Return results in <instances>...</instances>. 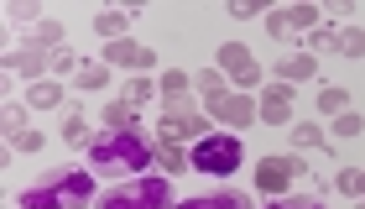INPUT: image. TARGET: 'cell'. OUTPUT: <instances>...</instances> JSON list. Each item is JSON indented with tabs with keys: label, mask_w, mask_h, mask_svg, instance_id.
I'll list each match as a JSON object with an SVG mask.
<instances>
[{
	"label": "cell",
	"mask_w": 365,
	"mask_h": 209,
	"mask_svg": "<svg viewBox=\"0 0 365 209\" xmlns=\"http://www.w3.org/2000/svg\"><path fill=\"white\" fill-rule=\"evenodd\" d=\"M152 157H157V141L146 131H110V136L89 141V168L110 173V178H130V173L152 168Z\"/></svg>",
	"instance_id": "cell-1"
},
{
	"label": "cell",
	"mask_w": 365,
	"mask_h": 209,
	"mask_svg": "<svg viewBox=\"0 0 365 209\" xmlns=\"http://www.w3.org/2000/svg\"><path fill=\"white\" fill-rule=\"evenodd\" d=\"M94 204V173L89 168H68L47 183H31L21 194V209H89Z\"/></svg>",
	"instance_id": "cell-2"
},
{
	"label": "cell",
	"mask_w": 365,
	"mask_h": 209,
	"mask_svg": "<svg viewBox=\"0 0 365 209\" xmlns=\"http://www.w3.org/2000/svg\"><path fill=\"white\" fill-rule=\"evenodd\" d=\"M188 168L214 173V178L240 173V136H235V131H209V136H198L193 152H188Z\"/></svg>",
	"instance_id": "cell-3"
},
{
	"label": "cell",
	"mask_w": 365,
	"mask_h": 209,
	"mask_svg": "<svg viewBox=\"0 0 365 209\" xmlns=\"http://www.w3.org/2000/svg\"><path fill=\"white\" fill-rule=\"evenodd\" d=\"M99 209H173V188L168 178H130L120 188H110Z\"/></svg>",
	"instance_id": "cell-4"
},
{
	"label": "cell",
	"mask_w": 365,
	"mask_h": 209,
	"mask_svg": "<svg viewBox=\"0 0 365 209\" xmlns=\"http://www.w3.org/2000/svg\"><path fill=\"white\" fill-rule=\"evenodd\" d=\"M209 116L193 100H168V110L157 116V141H188V136H209L204 131Z\"/></svg>",
	"instance_id": "cell-5"
},
{
	"label": "cell",
	"mask_w": 365,
	"mask_h": 209,
	"mask_svg": "<svg viewBox=\"0 0 365 209\" xmlns=\"http://www.w3.org/2000/svg\"><path fill=\"white\" fill-rule=\"evenodd\" d=\"M308 173V163L303 157H282V152H272V157H261V168H256V188L267 199H282V194H292V183Z\"/></svg>",
	"instance_id": "cell-6"
},
{
	"label": "cell",
	"mask_w": 365,
	"mask_h": 209,
	"mask_svg": "<svg viewBox=\"0 0 365 209\" xmlns=\"http://www.w3.org/2000/svg\"><path fill=\"white\" fill-rule=\"evenodd\" d=\"M220 73L235 78L240 94H245V84H261V63H256V53H251L245 42H225V47H220Z\"/></svg>",
	"instance_id": "cell-7"
},
{
	"label": "cell",
	"mask_w": 365,
	"mask_h": 209,
	"mask_svg": "<svg viewBox=\"0 0 365 209\" xmlns=\"http://www.w3.org/2000/svg\"><path fill=\"white\" fill-rule=\"evenodd\" d=\"M99 63H105V68H136V73H146L157 63V47L120 37V42H105V58H99Z\"/></svg>",
	"instance_id": "cell-8"
},
{
	"label": "cell",
	"mask_w": 365,
	"mask_h": 209,
	"mask_svg": "<svg viewBox=\"0 0 365 209\" xmlns=\"http://www.w3.org/2000/svg\"><path fill=\"white\" fill-rule=\"evenodd\" d=\"M47 68H53V53L37 47V42H31V47H11V53H6V73L11 78H37Z\"/></svg>",
	"instance_id": "cell-9"
},
{
	"label": "cell",
	"mask_w": 365,
	"mask_h": 209,
	"mask_svg": "<svg viewBox=\"0 0 365 209\" xmlns=\"http://www.w3.org/2000/svg\"><path fill=\"white\" fill-rule=\"evenodd\" d=\"M261 121L267 126H292V84H267V94H261Z\"/></svg>",
	"instance_id": "cell-10"
},
{
	"label": "cell",
	"mask_w": 365,
	"mask_h": 209,
	"mask_svg": "<svg viewBox=\"0 0 365 209\" xmlns=\"http://www.w3.org/2000/svg\"><path fill=\"white\" fill-rule=\"evenodd\" d=\"M214 110V121H225V126H251L261 116V105L251 100V94H225L220 105H209Z\"/></svg>",
	"instance_id": "cell-11"
},
{
	"label": "cell",
	"mask_w": 365,
	"mask_h": 209,
	"mask_svg": "<svg viewBox=\"0 0 365 209\" xmlns=\"http://www.w3.org/2000/svg\"><path fill=\"white\" fill-rule=\"evenodd\" d=\"M277 78H282V84H308V78H319V58H313V53L277 58Z\"/></svg>",
	"instance_id": "cell-12"
},
{
	"label": "cell",
	"mask_w": 365,
	"mask_h": 209,
	"mask_svg": "<svg viewBox=\"0 0 365 209\" xmlns=\"http://www.w3.org/2000/svg\"><path fill=\"white\" fill-rule=\"evenodd\" d=\"M173 209H251V199L245 194H193V199H182Z\"/></svg>",
	"instance_id": "cell-13"
},
{
	"label": "cell",
	"mask_w": 365,
	"mask_h": 209,
	"mask_svg": "<svg viewBox=\"0 0 365 209\" xmlns=\"http://www.w3.org/2000/svg\"><path fill=\"white\" fill-rule=\"evenodd\" d=\"M94 31H99L105 42H120L125 31H130V11H99V16H94Z\"/></svg>",
	"instance_id": "cell-14"
},
{
	"label": "cell",
	"mask_w": 365,
	"mask_h": 209,
	"mask_svg": "<svg viewBox=\"0 0 365 209\" xmlns=\"http://www.w3.org/2000/svg\"><path fill=\"white\" fill-rule=\"evenodd\" d=\"M26 105H31V110H58V105H63V84H47V78L26 84Z\"/></svg>",
	"instance_id": "cell-15"
},
{
	"label": "cell",
	"mask_w": 365,
	"mask_h": 209,
	"mask_svg": "<svg viewBox=\"0 0 365 209\" xmlns=\"http://www.w3.org/2000/svg\"><path fill=\"white\" fill-rule=\"evenodd\" d=\"M99 121H105L110 131H136V105H125V100H110Z\"/></svg>",
	"instance_id": "cell-16"
},
{
	"label": "cell",
	"mask_w": 365,
	"mask_h": 209,
	"mask_svg": "<svg viewBox=\"0 0 365 209\" xmlns=\"http://www.w3.org/2000/svg\"><path fill=\"white\" fill-rule=\"evenodd\" d=\"M225 84H230V78H225L220 68H198V94H204V100H209V105H220V100H225V94H230Z\"/></svg>",
	"instance_id": "cell-17"
},
{
	"label": "cell",
	"mask_w": 365,
	"mask_h": 209,
	"mask_svg": "<svg viewBox=\"0 0 365 209\" xmlns=\"http://www.w3.org/2000/svg\"><path fill=\"white\" fill-rule=\"evenodd\" d=\"M303 42H308L313 58H319V53H339V31H334V26H313Z\"/></svg>",
	"instance_id": "cell-18"
},
{
	"label": "cell",
	"mask_w": 365,
	"mask_h": 209,
	"mask_svg": "<svg viewBox=\"0 0 365 209\" xmlns=\"http://www.w3.org/2000/svg\"><path fill=\"white\" fill-rule=\"evenodd\" d=\"M58 136L68 141V147H84V141H89V121H84V116H78V110H73V116H63Z\"/></svg>",
	"instance_id": "cell-19"
},
{
	"label": "cell",
	"mask_w": 365,
	"mask_h": 209,
	"mask_svg": "<svg viewBox=\"0 0 365 209\" xmlns=\"http://www.w3.org/2000/svg\"><path fill=\"white\" fill-rule=\"evenodd\" d=\"M188 84H193V78L182 73V68H162V78H157V89L168 94V100H182V94H188Z\"/></svg>",
	"instance_id": "cell-20"
},
{
	"label": "cell",
	"mask_w": 365,
	"mask_h": 209,
	"mask_svg": "<svg viewBox=\"0 0 365 209\" xmlns=\"http://www.w3.org/2000/svg\"><path fill=\"white\" fill-rule=\"evenodd\" d=\"M319 110L324 116H344V110H350V94H344L339 84H329V89H319Z\"/></svg>",
	"instance_id": "cell-21"
},
{
	"label": "cell",
	"mask_w": 365,
	"mask_h": 209,
	"mask_svg": "<svg viewBox=\"0 0 365 209\" xmlns=\"http://www.w3.org/2000/svg\"><path fill=\"white\" fill-rule=\"evenodd\" d=\"M157 163L168 168V173H188V157H182L178 141H157Z\"/></svg>",
	"instance_id": "cell-22"
},
{
	"label": "cell",
	"mask_w": 365,
	"mask_h": 209,
	"mask_svg": "<svg viewBox=\"0 0 365 209\" xmlns=\"http://www.w3.org/2000/svg\"><path fill=\"white\" fill-rule=\"evenodd\" d=\"M152 94H157V78L136 73V78H130V84H125V105H146V100H152Z\"/></svg>",
	"instance_id": "cell-23"
},
{
	"label": "cell",
	"mask_w": 365,
	"mask_h": 209,
	"mask_svg": "<svg viewBox=\"0 0 365 209\" xmlns=\"http://www.w3.org/2000/svg\"><path fill=\"white\" fill-rule=\"evenodd\" d=\"M73 78H78V89H105L110 84V68H105V63H84Z\"/></svg>",
	"instance_id": "cell-24"
},
{
	"label": "cell",
	"mask_w": 365,
	"mask_h": 209,
	"mask_svg": "<svg viewBox=\"0 0 365 209\" xmlns=\"http://www.w3.org/2000/svg\"><path fill=\"white\" fill-rule=\"evenodd\" d=\"M267 31H272L277 42H292V37H297V26H292L287 11H267Z\"/></svg>",
	"instance_id": "cell-25"
},
{
	"label": "cell",
	"mask_w": 365,
	"mask_h": 209,
	"mask_svg": "<svg viewBox=\"0 0 365 209\" xmlns=\"http://www.w3.org/2000/svg\"><path fill=\"white\" fill-rule=\"evenodd\" d=\"M339 53L344 58H365V26H344L339 31Z\"/></svg>",
	"instance_id": "cell-26"
},
{
	"label": "cell",
	"mask_w": 365,
	"mask_h": 209,
	"mask_svg": "<svg viewBox=\"0 0 365 209\" xmlns=\"http://www.w3.org/2000/svg\"><path fill=\"white\" fill-rule=\"evenodd\" d=\"M31 42H37V47H47V53H58V42H63V26H58V21H37Z\"/></svg>",
	"instance_id": "cell-27"
},
{
	"label": "cell",
	"mask_w": 365,
	"mask_h": 209,
	"mask_svg": "<svg viewBox=\"0 0 365 209\" xmlns=\"http://www.w3.org/2000/svg\"><path fill=\"white\" fill-rule=\"evenodd\" d=\"M292 141H297L303 152H319V147H324V131H319V126H292Z\"/></svg>",
	"instance_id": "cell-28"
},
{
	"label": "cell",
	"mask_w": 365,
	"mask_h": 209,
	"mask_svg": "<svg viewBox=\"0 0 365 209\" xmlns=\"http://www.w3.org/2000/svg\"><path fill=\"white\" fill-rule=\"evenodd\" d=\"M11 147L37 157V152H42V131H37V126H26V131H16V136H11Z\"/></svg>",
	"instance_id": "cell-29"
},
{
	"label": "cell",
	"mask_w": 365,
	"mask_h": 209,
	"mask_svg": "<svg viewBox=\"0 0 365 209\" xmlns=\"http://www.w3.org/2000/svg\"><path fill=\"white\" fill-rule=\"evenodd\" d=\"M287 16H292V26H297V31H303V37H308V31H313V26H319V6H292Z\"/></svg>",
	"instance_id": "cell-30"
},
{
	"label": "cell",
	"mask_w": 365,
	"mask_h": 209,
	"mask_svg": "<svg viewBox=\"0 0 365 209\" xmlns=\"http://www.w3.org/2000/svg\"><path fill=\"white\" fill-rule=\"evenodd\" d=\"M267 209H324V199H308V194H282V199H272Z\"/></svg>",
	"instance_id": "cell-31"
},
{
	"label": "cell",
	"mask_w": 365,
	"mask_h": 209,
	"mask_svg": "<svg viewBox=\"0 0 365 209\" xmlns=\"http://www.w3.org/2000/svg\"><path fill=\"white\" fill-rule=\"evenodd\" d=\"M334 183H339V194H350V199H360V188H365V173H360V168H344V173H339Z\"/></svg>",
	"instance_id": "cell-32"
},
{
	"label": "cell",
	"mask_w": 365,
	"mask_h": 209,
	"mask_svg": "<svg viewBox=\"0 0 365 209\" xmlns=\"http://www.w3.org/2000/svg\"><path fill=\"white\" fill-rule=\"evenodd\" d=\"M365 131V121L355 116V110H344V116H334V136H360Z\"/></svg>",
	"instance_id": "cell-33"
},
{
	"label": "cell",
	"mask_w": 365,
	"mask_h": 209,
	"mask_svg": "<svg viewBox=\"0 0 365 209\" xmlns=\"http://www.w3.org/2000/svg\"><path fill=\"white\" fill-rule=\"evenodd\" d=\"M0 121H6V131L16 136V131H26V105H6L0 110Z\"/></svg>",
	"instance_id": "cell-34"
},
{
	"label": "cell",
	"mask_w": 365,
	"mask_h": 209,
	"mask_svg": "<svg viewBox=\"0 0 365 209\" xmlns=\"http://www.w3.org/2000/svg\"><path fill=\"white\" fill-rule=\"evenodd\" d=\"M78 68H84V63H78L68 47H58V53H53V73H78Z\"/></svg>",
	"instance_id": "cell-35"
},
{
	"label": "cell",
	"mask_w": 365,
	"mask_h": 209,
	"mask_svg": "<svg viewBox=\"0 0 365 209\" xmlns=\"http://www.w3.org/2000/svg\"><path fill=\"white\" fill-rule=\"evenodd\" d=\"M230 16H235V21H251V16H261V6L256 0H230Z\"/></svg>",
	"instance_id": "cell-36"
},
{
	"label": "cell",
	"mask_w": 365,
	"mask_h": 209,
	"mask_svg": "<svg viewBox=\"0 0 365 209\" xmlns=\"http://www.w3.org/2000/svg\"><path fill=\"white\" fill-rule=\"evenodd\" d=\"M37 16H42L37 0H21V6H16V21H37Z\"/></svg>",
	"instance_id": "cell-37"
},
{
	"label": "cell",
	"mask_w": 365,
	"mask_h": 209,
	"mask_svg": "<svg viewBox=\"0 0 365 209\" xmlns=\"http://www.w3.org/2000/svg\"><path fill=\"white\" fill-rule=\"evenodd\" d=\"M355 209H365V199H360V204H355Z\"/></svg>",
	"instance_id": "cell-38"
},
{
	"label": "cell",
	"mask_w": 365,
	"mask_h": 209,
	"mask_svg": "<svg viewBox=\"0 0 365 209\" xmlns=\"http://www.w3.org/2000/svg\"><path fill=\"white\" fill-rule=\"evenodd\" d=\"M360 199H365V188H360Z\"/></svg>",
	"instance_id": "cell-39"
}]
</instances>
